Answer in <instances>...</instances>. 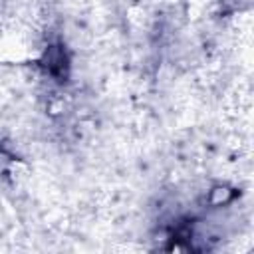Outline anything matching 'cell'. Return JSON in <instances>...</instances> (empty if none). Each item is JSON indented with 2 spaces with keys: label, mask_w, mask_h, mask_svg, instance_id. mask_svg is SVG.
Returning <instances> with one entry per match:
<instances>
[{
  "label": "cell",
  "mask_w": 254,
  "mask_h": 254,
  "mask_svg": "<svg viewBox=\"0 0 254 254\" xmlns=\"http://www.w3.org/2000/svg\"><path fill=\"white\" fill-rule=\"evenodd\" d=\"M230 196H232L230 189H226V187H216V189H212V192H210V202H212V204H220V202L230 200Z\"/></svg>",
  "instance_id": "obj_1"
},
{
  "label": "cell",
  "mask_w": 254,
  "mask_h": 254,
  "mask_svg": "<svg viewBox=\"0 0 254 254\" xmlns=\"http://www.w3.org/2000/svg\"><path fill=\"white\" fill-rule=\"evenodd\" d=\"M12 163H14L12 155H8L6 151H0V173H6L12 167Z\"/></svg>",
  "instance_id": "obj_2"
}]
</instances>
